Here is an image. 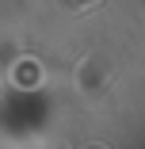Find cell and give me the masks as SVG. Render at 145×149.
<instances>
[{
	"instance_id": "obj_1",
	"label": "cell",
	"mask_w": 145,
	"mask_h": 149,
	"mask_svg": "<svg viewBox=\"0 0 145 149\" xmlns=\"http://www.w3.org/2000/svg\"><path fill=\"white\" fill-rule=\"evenodd\" d=\"M92 4H99V0H61L65 12H84V8H92Z\"/></svg>"
}]
</instances>
